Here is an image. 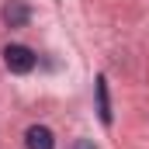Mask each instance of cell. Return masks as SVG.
Listing matches in <instances>:
<instances>
[{
	"label": "cell",
	"mask_w": 149,
	"mask_h": 149,
	"mask_svg": "<svg viewBox=\"0 0 149 149\" xmlns=\"http://www.w3.org/2000/svg\"><path fill=\"white\" fill-rule=\"evenodd\" d=\"M35 52L28 49V45H7L3 49V66L10 70V73H17V76H24V73H31L35 70Z\"/></svg>",
	"instance_id": "obj_1"
},
{
	"label": "cell",
	"mask_w": 149,
	"mask_h": 149,
	"mask_svg": "<svg viewBox=\"0 0 149 149\" xmlns=\"http://www.w3.org/2000/svg\"><path fill=\"white\" fill-rule=\"evenodd\" d=\"M0 17H3V24H7V28H24V24H28V17H31V7H28L24 0H7V3H3V10H0Z\"/></svg>",
	"instance_id": "obj_2"
},
{
	"label": "cell",
	"mask_w": 149,
	"mask_h": 149,
	"mask_svg": "<svg viewBox=\"0 0 149 149\" xmlns=\"http://www.w3.org/2000/svg\"><path fill=\"white\" fill-rule=\"evenodd\" d=\"M24 146L28 149H56V135L45 128V125H31L24 132Z\"/></svg>",
	"instance_id": "obj_3"
},
{
	"label": "cell",
	"mask_w": 149,
	"mask_h": 149,
	"mask_svg": "<svg viewBox=\"0 0 149 149\" xmlns=\"http://www.w3.org/2000/svg\"><path fill=\"white\" fill-rule=\"evenodd\" d=\"M94 90H97V114H101V121H104V125H111V101H108V80H104V76H97Z\"/></svg>",
	"instance_id": "obj_4"
},
{
	"label": "cell",
	"mask_w": 149,
	"mask_h": 149,
	"mask_svg": "<svg viewBox=\"0 0 149 149\" xmlns=\"http://www.w3.org/2000/svg\"><path fill=\"white\" fill-rule=\"evenodd\" d=\"M73 149H97V146H94V142H90V139H80V142H76Z\"/></svg>",
	"instance_id": "obj_5"
}]
</instances>
